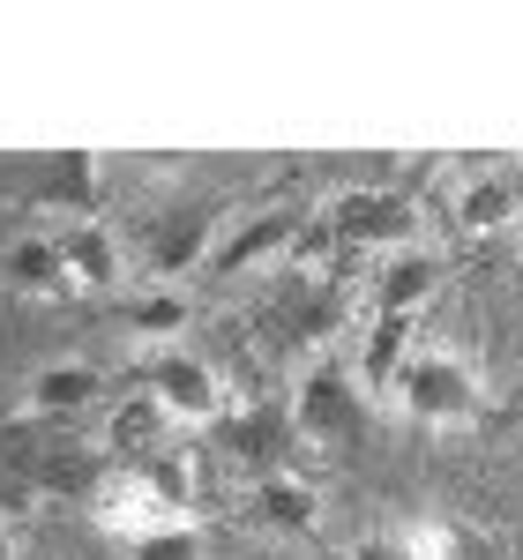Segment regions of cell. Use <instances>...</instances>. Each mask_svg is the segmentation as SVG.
Returning <instances> with one entry per match:
<instances>
[{
  "label": "cell",
  "mask_w": 523,
  "mask_h": 560,
  "mask_svg": "<svg viewBox=\"0 0 523 560\" xmlns=\"http://www.w3.org/2000/svg\"><path fill=\"white\" fill-rule=\"evenodd\" d=\"M390 396H396V411H404L411 427H434V433H464V427H479V419H486L479 366L449 345V337H419Z\"/></svg>",
  "instance_id": "cell-1"
},
{
  "label": "cell",
  "mask_w": 523,
  "mask_h": 560,
  "mask_svg": "<svg viewBox=\"0 0 523 560\" xmlns=\"http://www.w3.org/2000/svg\"><path fill=\"white\" fill-rule=\"evenodd\" d=\"M90 516H97L105 538H120V546H142V538H158V530H173V523H195L179 478L158 471V464H120V471L97 486Z\"/></svg>",
  "instance_id": "cell-2"
},
{
  "label": "cell",
  "mask_w": 523,
  "mask_h": 560,
  "mask_svg": "<svg viewBox=\"0 0 523 560\" xmlns=\"http://www.w3.org/2000/svg\"><path fill=\"white\" fill-rule=\"evenodd\" d=\"M135 388L173 419L179 433L187 427H218L224 411H232V396H224V374L202 359V351L187 345H165V351H142V374H135Z\"/></svg>",
  "instance_id": "cell-3"
},
{
  "label": "cell",
  "mask_w": 523,
  "mask_h": 560,
  "mask_svg": "<svg viewBox=\"0 0 523 560\" xmlns=\"http://www.w3.org/2000/svg\"><path fill=\"white\" fill-rule=\"evenodd\" d=\"M367 388L351 374V359H314L300 382H292V433L314 441V448H345L359 419H367V404H359Z\"/></svg>",
  "instance_id": "cell-4"
},
{
  "label": "cell",
  "mask_w": 523,
  "mask_h": 560,
  "mask_svg": "<svg viewBox=\"0 0 523 560\" xmlns=\"http://www.w3.org/2000/svg\"><path fill=\"white\" fill-rule=\"evenodd\" d=\"M53 255H60V277H68V292H83V300H105V292H120L128 284V240L113 232V224H97V217H68V224H53Z\"/></svg>",
  "instance_id": "cell-5"
},
{
  "label": "cell",
  "mask_w": 523,
  "mask_h": 560,
  "mask_svg": "<svg viewBox=\"0 0 523 560\" xmlns=\"http://www.w3.org/2000/svg\"><path fill=\"white\" fill-rule=\"evenodd\" d=\"M322 232H337L351 247H390L404 255L411 247V232H419V217L404 195H382V187H345V195H329V224Z\"/></svg>",
  "instance_id": "cell-6"
},
{
  "label": "cell",
  "mask_w": 523,
  "mask_h": 560,
  "mask_svg": "<svg viewBox=\"0 0 523 560\" xmlns=\"http://www.w3.org/2000/svg\"><path fill=\"white\" fill-rule=\"evenodd\" d=\"M509 217H516V179L493 173V165H472L449 187V224L456 232H501Z\"/></svg>",
  "instance_id": "cell-7"
},
{
  "label": "cell",
  "mask_w": 523,
  "mask_h": 560,
  "mask_svg": "<svg viewBox=\"0 0 523 560\" xmlns=\"http://www.w3.org/2000/svg\"><path fill=\"white\" fill-rule=\"evenodd\" d=\"M411 337H419V314H374V322H367V345L351 351L359 388H396L404 359H411Z\"/></svg>",
  "instance_id": "cell-8"
},
{
  "label": "cell",
  "mask_w": 523,
  "mask_h": 560,
  "mask_svg": "<svg viewBox=\"0 0 523 560\" xmlns=\"http://www.w3.org/2000/svg\"><path fill=\"white\" fill-rule=\"evenodd\" d=\"M434 284H441V261H434V255H419V247H404V255L382 261V284H374V314H419Z\"/></svg>",
  "instance_id": "cell-9"
},
{
  "label": "cell",
  "mask_w": 523,
  "mask_h": 560,
  "mask_svg": "<svg viewBox=\"0 0 523 560\" xmlns=\"http://www.w3.org/2000/svg\"><path fill=\"white\" fill-rule=\"evenodd\" d=\"M300 232H306V224H300L292 210H269V217H255V224H247V232H240L232 247H218V269H224V277H240L247 261L292 255V247H300Z\"/></svg>",
  "instance_id": "cell-10"
},
{
  "label": "cell",
  "mask_w": 523,
  "mask_h": 560,
  "mask_svg": "<svg viewBox=\"0 0 523 560\" xmlns=\"http://www.w3.org/2000/svg\"><path fill=\"white\" fill-rule=\"evenodd\" d=\"M173 419H165V411H158V404H150V396H142V388H135L128 404H120V411H113V448H120V456H142V464H150V448H158V441H173Z\"/></svg>",
  "instance_id": "cell-11"
},
{
  "label": "cell",
  "mask_w": 523,
  "mask_h": 560,
  "mask_svg": "<svg viewBox=\"0 0 523 560\" xmlns=\"http://www.w3.org/2000/svg\"><path fill=\"white\" fill-rule=\"evenodd\" d=\"M97 396H105V382H97V366H83V359L31 374V404H38V411H83Z\"/></svg>",
  "instance_id": "cell-12"
},
{
  "label": "cell",
  "mask_w": 523,
  "mask_h": 560,
  "mask_svg": "<svg viewBox=\"0 0 523 560\" xmlns=\"http://www.w3.org/2000/svg\"><path fill=\"white\" fill-rule=\"evenodd\" d=\"M8 277H15L23 292H38V300L68 292V277H60V255H53V232H31V240H15V247H8Z\"/></svg>",
  "instance_id": "cell-13"
},
{
  "label": "cell",
  "mask_w": 523,
  "mask_h": 560,
  "mask_svg": "<svg viewBox=\"0 0 523 560\" xmlns=\"http://www.w3.org/2000/svg\"><path fill=\"white\" fill-rule=\"evenodd\" d=\"M314 486H300V478H284V471H269L262 478V493H255V516L262 523H284V530H300V523H314Z\"/></svg>",
  "instance_id": "cell-14"
},
{
  "label": "cell",
  "mask_w": 523,
  "mask_h": 560,
  "mask_svg": "<svg viewBox=\"0 0 523 560\" xmlns=\"http://www.w3.org/2000/svg\"><path fill=\"white\" fill-rule=\"evenodd\" d=\"M128 329L150 351L179 345V329H187V300H179V292H142V300H135V314H128Z\"/></svg>",
  "instance_id": "cell-15"
},
{
  "label": "cell",
  "mask_w": 523,
  "mask_h": 560,
  "mask_svg": "<svg viewBox=\"0 0 523 560\" xmlns=\"http://www.w3.org/2000/svg\"><path fill=\"white\" fill-rule=\"evenodd\" d=\"M202 553H210V546H202V523H173V530L128 546V560H202Z\"/></svg>",
  "instance_id": "cell-16"
},
{
  "label": "cell",
  "mask_w": 523,
  "mask_h": 560,
  "mask_svg": "<svg viewBox=\"0 0 523 560\" xmlns=\"http://www.w3.org/2000/svg\"><path fill=\"white\" fill-rule=\"evenodd\" d=\"M0 560H31V546H23V530L0 516Z\"/></svg>",
  "instance_id": "cell-17"
}]
</instances>
